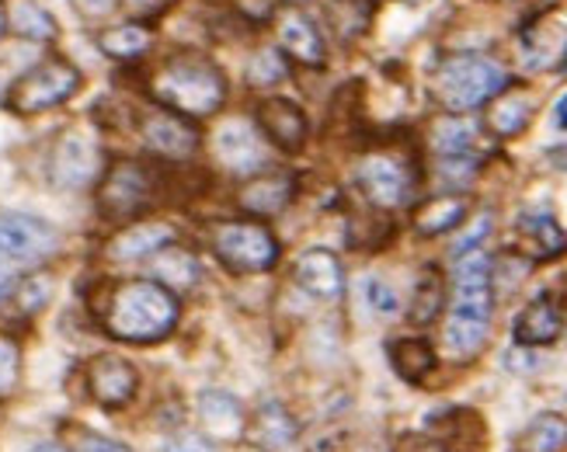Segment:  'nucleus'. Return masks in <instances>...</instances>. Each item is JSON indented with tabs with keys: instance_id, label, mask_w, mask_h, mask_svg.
Here are the masks:
<instances>
[{
	"instance_id": "nucleus-1",
	"label": "nucleus",
	"mask_w": 567,
	"mask_h": 452,
	"mask_svg": "<svg viewBox=\"0 0 567 452\" xmlns=\"http://www.w3.org/2000/svg\"><path fill=\"white\" fill-rule=\"evenodd\" d=\"M97 317H102V328L118 341L154 345L175 331L182 307H178V296L164 289L161 282L126 279V282H115L105 292Z\"/></svg>"
},
{
	"instance_id": "nucleus-2",
	"label": "nucleus",
	"mask_w": 567,
	"mask_h": 452,
	"mask_svg": "<svg viewBox=\"0 0 567 452\" xmlns=\"http://www.w3.org/2000/svg\"><path fill=\"white\" fill-rule=\"evenodd\" d=\"M151 94L161 109H171L185 119H206L216 115L227 102V78L216 63L182 53L167 56L151 78Z\"/></svg>"
},
{
	"instance_id": "nucleus-3",
	"label": "nucleus",
	"mask_w": 567,
	"mask_h": 452,
	"mask_svg": "<svg viewBox=\"0 0 567 452\" xmlns=\"http://www.w3.org/2000/svg\"><path fill=\"white\" fill-rule=\"evenodd\" d=\"M505 88H508L505 66L487 60V56H474V53L446 56L432 78L435 102L442 109H450L453 115H463V112H474V109L487 105L491 97H498Z\"/></svg>"
},
{
	"instance_id": "nucleus-4",
	"label": "nucleus",
	"mask_w": 567,
	"mask_h": 452,
	"mask_svg": "<svg viewBox=\"0 0 567 452\" xmlns=\"http://www.w3.org/2000/svg\"><path fill=\"white\" fill-rule=\"evenodd\" d=\"M78 91H81V70L63 56H49L21 73L11 84L4 105L14 115H39V112L66 105Z\"/></svg>"
},
{
	"instance_id": "nucleus-5",
	"label": "nucleus",
	"mask_w": 567,
	"mask_h": 452,
	"mask_svg": "<svg viewBox=\"0 0 567 452\" xmlns=\"http://www.w3.org/2000/svg\"><path fill=\"white\" fill-rule=\"evenodd\" d=\"M213 250L234 275H258L279 261V240L258 219H224L213 226Z\"/></svg>"
},
{
	"instance_id": "nucleus-6",
	"label": "nucleus",
	"mask_w": 567,
	"mask_h": 452,
	"mask_svg": "<svg viewBox=\"0 0 567 452\" xmlns=\"http://www.w3.org/2000/svg\"><path fill=\"white\" fill-rule=\"evenodd\" d=\"M97 213L112 223H133L154 206V174L136 161H115L97 182Z\"/></svg>"
},
{
	"instance_id": "nucleus-7",
	"label": "nucleus",
	"mask_w": 567,
	"mask_h": 452,
	"mask_svg": "<svg viewBox=\"0 0 567 452\" xmlns=\"http://www.w3.org/2000/svg\"><path fill=\"white\" fill-rule=\"evenodd\" d=\"M63 237L49 219L29 213H0V258L11 265H42L60 250Z\"/></svg>"
},
{
	"instance_id": "nucleus-8",
	"label": "nucleus",
	"mask_w": 567,
	"mask_h": 452,
	"mask_svg": "<svg viewBox=\"0 0 567 452\" xmlns=\"http://www.w3.org/2000/svg\"><path fill=\"white\" fill-rule=\"evenodd\" d=\"M140 140L151 154L164 157V161H185L199 150V125L192 119L171 112V109H154L140 119Z\"/></svg>"
},
{
	"instance_id": "nucleus-9",
	"label": "nucleus",
	"mask_w": 567,
	"mask_h": 452,
	"mask_svg": "<svg viewBox=\"0 0 567 452\" xmlns=\"http://www.w3.org/2000/svg\"><path fill=\"white\" fill-rule=\"evenodd\" d=\"M359 188L362 195L369 198L373 206L380 209H398L404 206L411 192H414V178H411V171L398 161V157H390V154H373V157H365L359 164Z\"/></svg>"
},
{
	"instance_id": "nucleus-10",
	"label": "nucleus",
	"mask_w": 567,
	"mask_h": 452,
	"mask_svg": "<svg viewBox=\"0 0 567 452\" xmlns=\"http://www.w3.org/2000/svg\"><path fill=\"white\" fill-rule=\"evenodd\" d=\"M255 119L261 125V136L272 143L282 154H300L307 133H310V122L307 112L289 102V97H265L255 109Z\"/></svg>"
},
{
	"instance_id": "nucleus-11",
	"label": "nucleus",
	"mask_w": 567,
	"mask_h": 452,
	"mask_svg": "<svg viewBox=\"0 0 567 452\" xmlns=\"http://www.w3.org/2000/svg\"><path fill=\"white\" fill-rule=\"evenodd\" d=\"M97 171H102V157H97V146L87 136L66 133L53 146V157H49V178H53L56 188H84V185H91V178Z\"/></svg>"
},
{
	"instance_id": "nucleus-12",
	"label": "nucleus",
	"mask_w": 567,
	"mask_h": 452,
	"mask_svg": "<svg viewBox=\"0 0 567 452\" xmlns=\"http://www.w3.org/2000/svg\"><path fill=\"white\" fill-rule=\"evenodd\" d=\"M136 387H140V376L126 359L97 356V359L87 362V390L94 397V404L118 411L136 397Z\"/></svg>"
},
{
	"instance_id": "nucleus-13",
	"label": "nucleus",
	"mask_w": 567,
	"mask_h": 452,
	"mask_svg": "<svg viewBox=\"0 0 567 452\" xmlns=\"http://www.w3.org/2000/svg\"><path fill=\"white\" fill-rule=\"evenodd\" d=\"M567 56V14L547 11L526 24L523 32V60L529 70H550Z\"/></svg>"
},
{
	"instance_id": "nucleus-14",
	"label": "nucleus",
	"mask_w": 567,
	"mask_h": 452,
	"mask_svg": "<svg viewBox=\"0 0 567 452\" xmlns=\"http://www.w3.org/2000/svg\"><path fill=\"white\" fill-rule=\"evenodd\" d=\"M296 195V178L289 171H258L255 178H248L240 185L237 203L240 209H248L258 219L279 216Z\"/></svg>"
},
{
	"instance_id": "nucleus-15",
	"label": "nucleus",
	"mask_w": 567,
	"mask_h": 452,
	"mask_svg": "<svg viewBox=\"0 0 567 452\" xmlns=\"http://www.w3.org/2000/svg\"><path fill=\"white\" fill-rule=\"evenodd\" d=\"M292 279L317 299H338L344 292V268L328 247H307L292 265Z\"/></svg>"
},
{
	"instance_id": "nucleus-16",
	"label": "nucleus",
	"mask_w": 567,
	"mask_h": 452,
	"mask_svg": "<svg viewBox=\"0 0 567 452\" xmlns=\"http://www.w3.org/2000/svg\"><path fill=\"white\" fill-rule=\"evenodd\" d=\"M564 304L554 292L536 296L533 304L515 317V341L523 348H539V345H554L564 335Z\"/></svg>"
},
{
	"instance_id": "nucleus-17",
	"label": "nucleus",
	"mask_w": 567,
	"mask_h": 452,
	"mask_svg": "<svg viewBox=\"0 0 567 452\" xmlns=\"http://www.w3.org/2000/svg\"><path fill=\"white\" fill-rule=\"evenodd\" d=\"M213 150H216V161L230 174H240V178H255L258 171H265L261 143L255 140L248 125H240V122H227L224 130L216 133Z\"/></svg>"
},
{
	"instance_id": "nucleus-18",
	"label": "nucleus",
	"mask_w": 567,
	"mask_h": 452,
	"mask_svg": "<svg viewBox=\"0 0 567 452\" xmlns=\"http://www.w3.org/2000/svg\"><path fill=\"white\" fill-rule=\"evenodd\" d=\"M279 42L286 49V56H292L296 63H303V66H324V56H328V49H324V35H320L317 29V21L303 11H282L279 14Z\"/></svg>"
},
{
	"instance_id": "nucleus-19",
	"label": "nucleus",
	"mask_w": 567,
	"mask_h": 452,
	"mask_svg": "<svg viewBox=\"0 0 567 452\" xmlns=\"http://www.w3.org/2000/svg\"><path fill=\"white\" fill-rule=\"evenodd\" d=\"M199 418L209 442H237L248 432V414H244L240 400L227 390H206L199 397Z\"/></svg>"
},
{
	"instance_id": "nucleus-20",
	"label": "nucleus",
	"mask_w": 567,
	"mask_h": 452,
	"mask_svg": "<svg viewBox=\"0 0 567 452\" xmlns=\"http://www.w3.org/2000/svg\"><path fill=\"white\" fill-rule=\"evenodd\" d=\"M151 275H154V282H161L164 289H171L178 296V292H188V289L199 286L203 268H199V258H195L192 250H185L171 240L151 255Z\"/></svg>"
},
{
	"instance_id": "nucleus-21",
	"label": "nucleus",
	"mask_w": 567,
	"mask_h": 452,
	"mask_svg": "<svg viewBox=\"0 0 567 452\" xmlns=\"http://www.w3.org/2000/svg\"><path fill=\"white\" fill-rule=\"evenodd\" d=\"M175 240V230L164 223H130L126 230H118L109 240V258L112 261H143L151 258L154 250H161L164 244Z\"/></svg>"
},
{
	"instance_id": "nucleus-22",
	"label": "nucleus",
	"mask_w": 567,
	"mask_h": 452,
	"mask_svg": "<svg viewBox=\"0 0 567 452\" xmlns=\"http://www.w3.org/2000/svg\"><path fill=\"white\" fill-rule=\"evenodd\" d=\"M487 130L508 140V136H519L529 119H533V94L526 88H505L498 97H491L487 102Z\"/></svg>"
},
{
	"instance_id": "nucleus-23",
	"label": "nucleus",
	"mask_w": 567,
	"mask_h": 452,
	"mask_svg": "<svg viewBox=\"0 0 567 452\" xmlns=\"http://www.w3.org/2000/svg\"><path fill=\"white\" fill-rule=\"evenodd\" d=\"M471 213V203L463 195H432L414 213V230L422 237H442L456 230V226Z\"/></svg>"
},
{
	"instance_id": "nucleus-24",
	"label": "nucleus",
	"mask_w": 567,
	"mask_h": 452,
	"mask_svg": "<svg viewBox=\"0 0 567 452\" xmlns=\"http://www.w3.org/2000/svg\"><path fill=\"white\" fill-rule=\"evenodd\" d=\"M390 366L404 383L422 387L435 372V351L425 338H398L390 341Z\"/></svg>"
},
{
	"instance_id": "nucleus-25",
	"label": "nucleus",
	"mask_w": 567,
	"mask_h": 452,
	"mask_svg": "<svg viewBox=\"0 0 567 452\" xmlns=\"http://www.w3.org/2000/svg\"><path fill=\"white\" fill-rule=\"evenodd\" d=\"M477 143H481V130L466 115H442L432 125V146L442 157H474Z\"/></svg>"
},
{
	"instance_id": "nucleus-26",
	"label": "nucleus",
	"mask_w": 567,
	"mask_h": 452,
	"mask_svg": "<svg viewBox=\"0 0 567 452\" xmlns=\"http://www.w3.org/2000/svg\"><path fill=\"white\" fill-rule=\"evenodd\" d=\"M251 435L261 449H286L296 439V421L289 418V411L279 404V400H261L258 414L251 421Z\"/></svg>"
},
{
	"instance_id": "nucleus-27",
	"label": "nucleus",
	"mask_w": 567,
	"mask_h": 452,
	"mask_svg": "<svg viewBox=\"0 0 567 452\" xmlns=\"http://www.w3.org/2000/svg\"><path fill=\"white\" fill-rule=\"evenodd\" d=\"M515 230H519V237L529 244L536 258H560L567 250V234L560 230L550 213H526Z\"/></svg>"
},
{
	"instance_id": "nucleus-28",
	"label": "nucleus",
	"mask_w": 567,
	"mask_h": 452,
	"mask_svg": "<svg viewBox=\"0 0 567 452\" xmlns=\"http://www.w3.org/2000/svg\"><path fill=\"white\" fill-rule=\"evenodd\" d=\"M8 29L29 42H53L60 35L56 18L35 0H11L8 4Z\"/></svg>"
},
{
	"instance_id": "nucleus-29",
	"label": "nucleus",
	"mask_w": 567,
	"mask_h": 452,
	"mask_svg": "<svg viewBox=\"0 0 567 452\" xmlns=\"http://www.w3.org/2000/svg\"><path fill=\"white\" fill-rule=\"evenodd\" d=\"M442 307H446V282H442V271L435 265H425L422 279L414 286L408 317H411V323H417V328H429V323L442 314Z\"/></svg>"
},
{
	"instance_id": "nucleus-30",
	"label": "nucleus",
	"mask_w": 567,
	"mask_h": 452,
	"mask_svg": "<svg viewBox=\"0 0 567 452\" xmlns=\"http://www.w3.org/2000/svg\"><path fill=\"white\" fill-rule=\"evenodd\" d=\"M154 35L143 29L140 21H126V24H115V29H105L97 35V49L112 60H136L151 49Z\"/></svg>"
},
{
	"instance_id": "nucleus-31",
	"label": "nucleus",
	"mask_w": 567,
	"mask_h": 452,
	"mask_svg": "<svg viewBox=\"0 0 567 452\" xmlns=\"http://www.w3.org/2000/svg\"><path fill=\"white\" fill-rule=\"evenodd\" d=\"M567 449V421L554 411L536 414L519 435V452H564Z\"/></svg>"
},
{
	"instance_id": "nucleus-32",
	"label": "nucleus",
	"mask_w": 567,
	"mask_h": 452,
	"mask_svg": "<svg viewBox=\"0 0 567 452\" xmlns=\"http://www.w3.org/2000/svg\"><path fill=\"white\" fill-rule=\"evenodd\" d=\"M328 21L334 24V32L341 39H355L365 32L369 8L362 4V0H334V4L328 8Z\"/></svg>"
},
{
	"instance_id": "nucleus-33",
	"label": "nucleus",
	"mask_w": 567,
	"mask_h": 452,
	"mask_svg": "<svg viewBox=\"0 0 567 452\" xmlns=\"http://www.w3.org/2000/svg\"><path fill=\"white\" fill-rule=\"evenodd\" d=\"M49 296H53V282L45 279V275H29V279H18L11 299H14V307L18 314H39L45 304H49Z\"/></svg>"
},
{
	"instance_id": "nucleus-34",
	"label": "nucleus",
	"mask_w": 567,
	"mask_h": 452,
	"mask_svg": "<svg viewBox=\"0 0 567 452\" xmlns=\"http://www.w3.org/2000/svg\"><path fill=\"white\" fill-rule=\"evenodd\" d=\"M286 73H289L286 56H279L276 49H261V53L251 56V63H248V84L251 88H272L286 78Z\"/></svg>"
},
{
	"instance_id": "nucleus-35",
	"label": "nucleus",
	"mask_w": 567,
	"mask_h": 452,
	"mask_svg": "<svg viewBox=\"0 0 567 452\" xmlns=\"http://www.w3.org/2000/svg\"><path fill=\"white\" fill-rule=\"evenodd\" d=\"M21 380V345L0 331V400L11 397Z\"/></svg>"
},
{
	"instance_id": "nucleus-36",
	"label": "nucleus",
	"mask_w": 567,
	"mask_h": 452,
	"mask_svg": "<svg viewBox=\"0 0 567 452\" xmlns=\"http://www.w3.org/2000/svg\"><path fill=\"white\" fill-rule=\"evenodd\" d=\"M63 432L70 435V452H133L130 445H122V442H115V439L97 435V432L84 429V424H66Z\"/></svg>"
},
{
	"instance_id": "nucleus-37",
	"label": "nucleus",
	"mask_w": 567,
	"mask_h": 452,
	"mask_svg": "<svg viewBox=\"0 0 567 452\" xmlns=\"http://www.w3.org/2000/svg\"><path fill=\"white\" fill-rule=\"evenodd\" d=\"M477 167H481L477 157H442V164H439V178H442V185H450V188L463 192L466 185H471V182L477 178Z\"/></svg>"
},
{
	"instance_id": "nucleus-38",
	"label": "nucleus",
	"mask_w": 567,
	"mask_h": 452,
	"mask_svg": "<svg viewBox=\"0 0 567 452\" xmlns=\"http://www.w3.org/2000/svg\"><path fill=\"white\" fill-rule=\"evenodd\" d=\"M365 304L373 307L380 317H398L401 314V299H398V292H393V286L390 282H383V279H365Z\"/></svg>"
},
{
	"instance_id": "nucleus-39",
	"label": "nucleus",
	"mask_w": 567,
	"mask_h": 452,
	"mask_svg": "<svg viewBox=\"0 0 567 452\" xmlns=\"http://www.w3.org/2000/svg\"><path fill=\"white\" fill-rule=\"evenodd\" d=\"M487 234H491V213H484L481 219H474L471 226H466V234L453 244V258L466 255V250H477Z\"/></svg>"
},
{
	"instance_id": "nucleus-40",
	"label": "nucleus",
	"mask_w": 567,
	"mask_h": 452,
	"mask_svg": "<svg viewBox=\"0 0 567 452\" xmlns=\"http://www.w3.org/2000/svg\"><path fill=\"white\" fill-rule=\"evenodd\" d=\"M237 11H240L244 18H248V21L261 24V21H268V18H276L279 0H237Z\"/></svg>"
},
{
	"instance_id": "nucleus-41",
	"label": "nucleus",
	"mask_w": 567,
	"mask_h": 452,
	"mask_svg": "<svg viewBox=\"0 0 567 452\" xmlns=\"http://www.w3.org/2000/svg\"><path fill=\"white\" fill-rule=\"evenodd\" d=\"M164 452H216L209 439L203 435H192V432H178L175 439H167Z\"/></svg>"
},
{
	"instance_id": "nucleus-42",
	"label": "nucleus",
	"mask_w": 567,
	"mask_h": 452,
	"mask_svg": "<svg viewBox=\"0 0 567 452\" xmlns=\"http://www.w3.org/2000/svg\"><path fill=\"white\" fill-rule=\"evenodd\" d=\"M393 452H446V445L435 442V439H425V435H404Z\"/></svg>"
},
{
	"instance_id": "nucleus-43",
	"label": "nucleus",
	"mask_w": 567,
	"mask_h": 452,
	"mask_svg": "<svg viewBox=\"0 0 567 452\" xmlns=\"http://www.w3.org/2000/svg\"><path fill=\"white\" fill-rule=\"evenodd\" d=\"M73 4H78L84 18H105L115 8V0H73Z\"/></svg>"
},
{
	"instance_id": "nucleus-44",
	"label": "nucleus",
	"mask_w": 567,
	"mask_h": 452,
	"mask_svg": "<svg viewBox=\"0 0 567 452\" xmlns=\"http://www.w3.org/2000/svg\"><path fill=\"white\" fill-rule=\"evenodd\" d=\"M14 286H18V275H14L11 261H0V304H8Z\"/></svg>"
},
{
	"instance_id": "nucleus-45",
	"label": "nucleus",
	"mask_w": 567,
	"mask_h": 452,
	"mask_svg": "<svg viewBox=\"0 0 567 452\" xmlns=\"http://www.w3.org/2000/svg\"><path fill=\"white\" fill-rule=\"evenodd\" d=\"M130 11H136V14H151V11H157L164 0H122Z\"/></svg>"
},
{
	"instance_id": "nucleus-46",
	"label": "nucleus",
	"mask_w": 567,
	"mask_h": 452,
	"mask_svg": "<svg viewBox=\"0 0 567 452\" xmlns=\"http://www.w3.org/2000/svg\"><path fill=\"white\" fill-rule=\"evenodd\" d=\"M554 125L567 133V91L557 97V105H554Z\"/></svg>"
},
{
	"instance_id": "nucleus-47",
	"label": "nucleus",
	"mask_w": 567,
	"mask_h": 452,
	"mask_svg": "<svg viewBox=\"0 0 567 452\" xmlns=\"http://www.w3.org/2000/svg\"><path fill=\"white\" fill-rule=\"evenodd\" d=\"M32 452H70V449H63V445H56V442H39Z\"/></svg>"
},
{
	"instance_id": "nucleus-48",
	"label": "nucleus",
	"mask_w": 567,
	"mask_h": 452,
	"mask_svg": "<svg viewBox=\"0 0 567 452\" xmlns=\"http://www.w3.org/2000/svg\"><path fill=\"white\" fill-rule=\"evenodd\" d=\"M8 32V4H0V35Z\"/></svg>"
}]
</instances>
